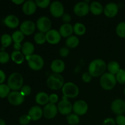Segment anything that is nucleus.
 I'll use <instances>...</instances> for the list:
<instances>
[{
	"instance_id": "nucleus-47",
	"label": "nucleus",
	"mask_w": 125,
	"mask_h": 125,
	"mask_svg": "<svg viewBox=\"0 0 125 125\" xmlns=\"http://www.w3.org/2000/svg\"><path fill=\"white\" fill-rule=\"evenodd\" d=\"M6 79V74L2 70H0V84H2Z\"/></svg>"
},
{
	"instance_id": "nucleus-18",
	"label": "nucleus",
	"mask_w": 125,
	"mask_h": 125,
	"mask_svg": "<svg viewBox=\"0 0 125 125\" xmlns=\"http://www.w3.org/2000/svg\"><path fill=\"white\" fill-rule=\"evenodd\" d=\"M37 5L35 1L29 0L25 1L22 6V10L26 15H31L34 14L37 9Z\"/></svg>"
},
{
	"instance_id": "nucleus-28",
	"label": "nucleus",
	"mask_w": 125,
	"mask_h": 125,
	"mask_svg": "<svg viewBox=\"0 0 125 125\" xmlns=\"http://www.w3.org/2000/svg\"><path fill=\"white\" fill-rule=\"evenodd\" d=\"M109 73L112 74H117V73L120 70V67L119 63L116 61H111L109 62L107 66Z\"/></svg>"
},
{
	"instance_id": "nucleus-30",
	"label": "nucleus",
	"mask_w": 125,
	"mask_h": 125,
	"mask_svg": "<svg viewBox=\"0 0 125 125\" xmlns=\"http://www.w3.org/2000/svg\"><path fill=\"white\" fill-rule=\"evenodd\" d=\"M12 41H13V40H12V36H10L9 34H4L1 35V43L3 47H8L12 44Z\"/></svg>"
},
{
	"instance_id": "nucleus-29",
	"label": "nucleus",
	"mask_w": 125,
	"mask_h": 125,
	"mask_svg": "<svg viewBox=\"0 0 125 125\" xmlns=\"http://www.w3.org/2000/svg\"><path fill=\"white\" fill-rule=\"evenodd\" d=\"M73 32L77 35H83L86 32V28L81 23H76L73 26Z\"/></svg>"
},
{
	"instance_id": "nucleus-36",
	"label": "nucleus",
	"mask_w": 125,
	"mask_h": 125,
	"mask_svg": "<svg viewBox=\"0 0 125 125\" xmlns=\"http://www.w3.org/2000/svg\"><path fill=\"white\" fill-rule=\"evenodd\" d=\"M117 81L121 84H125V70L120 69L115 76Z\"/></svg>"
},
{
	"instance_id": "nucleus-24",
	"label": "nucleus",
	"mask_w": 125,
	"mask_h": 125,
	"mask_svg": "<svg viewBox=\"0 0 125 125\" xmlns=\"http://www.w3.org/2000/svg\"><path fill=\"white\" fill-rule=\"evenodd\" d=\"M34 51V46L31 42H26L22 45L21 52L24 56H29L33 54Z\"/></svg>"
},
{
	"instance_id": "nucleus-41",
	"label": "nucleus",
	"mask_w": 125,
	"mask_h": 125,
	"mask_svg": "<svg viewBox=\"0 0 125 125\" xmlns=\"http://www.w3.org/2000/svg\"><path fill=\"white\" fill-rule=\"evenodd\" d=\"M92 76L89 73V72L84 73H83V76H82V79H83V81L84 83H90L92 81Z\"/></svg>"
},
{
	"instance_id": "nucleus-45",
	"label": "nucleus",
	"mask_w": 125,
	"mask_h": 125,
	"mask_svg": "<svg viewBox=\"0 0 125 125\" xmlns=\"http://www.w3.org/2000/svg\"><path fill=\"white\" fill-rule=\"evenodd\" d=\"M115 120L112 118H106L104 120L103 125H115Z\"/></svg>"
},
{
	"instance_id": "nucleus-6",
	"label": "nucleus",
	"mask_w": 125,
	"mask_h": 125,
	"mask_svg": "<svg viewBox=\"0 0 125 125\" xmlns=\"http://www.w3.org/2000/svg\"><path fill=\"white\" fill-rule=\"evenodd\" d=\"M62 91L63 95L66 98H76L79 95V88L78 85L72 82L64 84L62 88Z\"/></svg>"
},
{
	"instance_id": "nucleus-15",
	"label": "nucleus",
	"mask_w": 125,
	"mask_h": 125,
	"mask_svg": "<svg viewBox=\"0 0 125 125\" xmlns=\"http://www.w3.org/2000/svg\"><path fill=\"white\" fill-rule=\"evenodd\" d=\"M111 110L115 114L122 115L125 112V103L121 99L115 100L111 104Z\"/></svg>"
},
{
	"instance_id": "nucleus-53",
	"label": "nucleus",
	"mask_w": 125,
	"mask_h": 125,
	"mask_svg": "<svg viewBox=\"0 0 125 125\" xmlns=\"http://www.w3.org/2000/svg\"></svg>"
},
{
	"instance_id": "nucleus-22",
	"label": "nucleus",
	"mask_w": 125,
	"mask_h": 125,
	"mask_svg": "<svg viewBox=\"0 0 125 125\" xmlns=\"http://www.w3.org/2000/svg\"><path fill=\"white\" fill-rule=\"evenodd\" d=\"M5 25L10 28H16L19 25L20 21L18 17L14 15H9L4 18Z\"/></svg>"
},
{
	"instance_id": "nucleus-31",
	"label": "nucleus",
	"mask_w": 125,
	"mask_h": 125,
	"mask_svg": "<svg viewBox=\"0 0 125 125\" xmlns=\"http://www.w3.org/2000/svg\"><path fill=\"white\" fill-rule=\"evenodd\" d=\"M34 39L35 42L37 44H39V45H42V44L45 43L46 42V34L41 32H39L36 33L34 35Z\"/></svg>"
},
{
	"instance_id": "nucleus-7",
	"label": "nucleus",
	"mask_w": 125,
	"mask_h": 125,
	"mask_svg": "<svg viewBox=\"0 0 125 125\" xmlns=\"http://www.w3.org/2000/svg\"><path fill=\"white\" fill-rule=\"evenodd\" d=\"M51 26H52V23H51V20L47 17H41L37 21V28L39 29V31L44 34H46L49 31L51 30Z\"/></svg>"
},
{
	"instance_id": "nucleus-20",
	"label": "nucleus",
	"mask_w": 125,
	"mask_h": 125,
	"mask_svg": "<svg viewBox=\"0 0 125 125\" xmlns=\"http://www.w3.org/2000/svg\"><path fill=\"white\" fill-rule=\"evenodd\" d=\"M65 68L64 62L61 59L54 60L51 64V69L54 73H59L63 72Z\"/></svg>"
},
{
	"instance_id": "nucleus-43",
	"label": "nucleus",
	"mask_w": 125,
	"mask_h": 125,
	"mask_svg": "<svg viewBox=\"0 0 125 125\" xmlns=\"http://www.w3.org/2000/svg\"><path fill=\"white\" fill-rule=\"evenodd\" d=\"M70 50L67 47H62L59 50V54L61 55V57H65L69 54Z\"/></svg>"
},
{
	"instance_id": "nucleus-16",
	"label": "nucleus",
	"mask_w": 125,
	"mask_h": 125,
	"mask_svg": "<svg viewBox=\"0 0 125 125\" xmlns=\"http://www.w3.org/2000/svg\"><path fill=\"white\" fill-rule=\"evenodd\" d=\"M46 42L50 44L56 45L59 43L61 40V35L59 32L56 29H51L46 33Z\"/></svg>"
},
{
	"instance_id": "nucleus-5",
	"label": "nucleus",
	"mask_w": 125,
	"mask_h": 125,
	"mask_svg": "<svg viewBox=\"0 0 125 125\" xmlns=\"http://www.w3.org/2000/svg\"><path fill=\"white\" fill-rule=\"evenodd\" d=\"M25 59L28 61V63L30 68L34 71L40 70L44 66V60L42 57L38 54L26 56Z\"/></svg>"
},
{
	"instance_id": "nucleus-39",
	"label": "nucleus",
	"mask_w": 125,
	"mask_h": 125,
	"mask_svg": "<svg viewBox=\"0 0 125 125\" xmlns=\"http://www.w3.org/2000/svg\"><path fill=\"white\" fill-rule=\"evenodd\" d=\"M35 4H36L37 6L39 7L40 8L45 9L48 7L50 4V0H42V1H40V0H37L35 1Z\"/></svg>"
},
{
	"instance_id": "nucleus-1",
	"label": "nucleus",
	"mask_w": 125,
	"mask_h": 125,
	"mask_svg": "<svg viewBox=\"0 0 125 125\" xmlns=\"http://www.w3.org/2000/svg\"><path fill=\"white\" fill-rule=\"evenodd\" d=\"M107 65L103 60L96 59L90 63L89 65V73L92 77H98L102 76L106 71Z\"/></svg>"
},
{
	"instance_id": "nucleus-35",
	"label": "nucleus",
	"mask_w": 125,
	"mask_h": 125,
	"mask_svg": "<svg viewBox=\"0 0 125 125\" xmlns=\"http://www.w3.org/2000/svg\"><path fill=\"white\" fill-rule=\"evenodd\" d=\"M116 33L121 38H125V22L118 23L116 28Z\"/></svg>"
},
{
	"instance_id": "nucleus-44",
	"label": "nucleus",
	"mask_w": 125,
	"mask_h": 125,
	"mask_svg": "<svg viewBox=\"0 0 125 125\" xmlns=\"http://www.w3.org/2000/svg\"><path fill=\"white\" fill-rule=\"evenodd\" d=\"M59 100V97L56 94H51L49 96V102L50 103L56 104Z\"/></svg>"
},
{
	"instance_id": "nucleus-9",
	"label": "nucleus",
	"mask_w": 125,
	"mask_h": 125,
	"mask_svg": "<svg viewBox=\"0 0 125 125\" xmlns=\"http://www.w3.org/2000/svg\"><path fill=\"white\" fill-rule=\"evenodd\" d=\"M50 11L54 17L59 18L64 14V7L59 1H54L50 4Z\"/></svg>"
},
{
	"instance_id": "nucleus-50",
	"label": "nucleus",
	"mask_w": 125,
	"mask_h": 125,
	"mask_svg": "<svg viewBox=\"0 0 125 125\" xmlns=\"http://www.w3.org/2000/svg\"><path fill=\"white\" fill-rule=\"evenodd\" d=\"M0 125H6V122L1 118H0Z\"/></svg>"
},
{
	"instance_id": "nucleus-14",
	"label": "nucleus",
	"mask_w": 125,
	"mask_h": 125,
	"mask_svg": "<svg viewBox=\"0 0 125 125\" xmlns=\"http://www.w3.org/2000/svg\"><path fill=\"white\" fill-rule=\"evenodd\" d=\"M36 24L30 20H26L21 23L20 27V31L24 35H31L35 31Z\"/></svg>"
},
{
	"instance_id": "nucleus-13",
	"label": "nucleus",
	"mask_w": 125,
	"mask_h": 125,
	"mask_svg": "<svg viewBox=\"0 0 125 125\" xmlns=\"http://www.w3.org/2000/svg\"><path fill=\"white\" fill-rule=\"evenodd\" d=\"M8 101L11 104L14 106H19L24 101V96L20 93V92H11L7 96Z\"/></svg>"
},
{
	"instance_id": "nucleus-32",
	"label": "nucleus",
	"mask_w": 125,
	"mask_h": 125,
	"mask_svg": "<svg viewBox=\"0 0 125 125\" xmlns=\"http://www.w3.org/2000/svg\"><path fill=\"white\" fill-rule=\"evenodd\" d=\"M67 122L70 125H76L80 122V119L78 115L75 114H70L67 116Z\"/></svg>"
},
{
	"instance_id": "nucleus-52",
	"label": "nucleus",
	"mask_w": 125,
	"mask_h": 125,
	"mask_svg": "<svg viewBox=\"0 0 125 125\" xmlns=\"http://www.w3.org/2000/svg\"><path fill=\"white\" fill-rule=\"evenodd\" d=\"M124 94H125V89H124Z\"/></svg>"
},
{
	"instance_id": "nucleus-48",
	"label": "nucleus",
	"mask_w": 125,
	"mask_h": 125,
	"mask_svg": "<svg viewBox=\"0 0 125 125\" xmlns=\"http://www.w3.org/2000/svg\"><path fill=\"white\" fill-rule=\"evenodd\" d=\"M22 45L20 43H15L13 45V48L15 50V51H20V50H21Z\"/></svg>"
},
{
	"instance_id": "nucleus-27",
	"label": "nucleus",
	"mask_w": 125,
	"mask_h": 125,
	"mask_svg": "<svg viewBox=\"0 0 125 125\" xmlns=\"http://www.w3.org/2000/svg\"><path fill=\"white\" fill-rule=\"evenodd\" d=\"M79 40L78 37L76 35H71L66 39L65 44L67 48H74L77 47L79 45Z\"/></svg>"
},
{
	"instance_id": "nucleus-49",
	"label": "nucleus",
	"mask_w": 125,
	"mask_h": 125,
	"mask_svg": "<svg viewBox=\"0 0 125 125\" xmlns=\"http://www.w3.org/2000/svg\"><path fill=\"white\" fill-rule=\"evenodd\" d=\"M12 2H13V3L16 4L20 5V4H21L24 3L25 1H24V0H13V1H12Z\"/></svg>"
},
{
	"instance_id": "nucleus-12",
	"label": "nucleus",
	"mask_w": 125,
	"mask_h": 125,
	"mask_svg": "<svg viewBox=\"0 0 125 125\" xmlns=\"http://www.w3.org/2000/svg\"><path fill=\"white\" fill-rule=\"evenodd\" d=\"M88 108L87 103L83 100H78L73 105V111L78 116L85 114L87 112Z\"/></svg>"
},
{
	"instance_id": "nucleus-26",
	"label": "nucleus",
	"mask_w": 125,
	"mask_h": 125,
	"mask_svg": "<svg viewBox=\"0 0 125 125\" xmlns=\"http://www.w3.org/2000/svg\"><path fill=\"white\" fill-rule=\"evenodd\" d=\"M11 59L17 64H21L24 62L25 57L20 51H14L11 54Z\"/></svg>"
},
{
	"instance_id": "nucleus-38",
	"label": "nucleus",
	"mask_w": 125,
	"mask_h": 125,
	"mask_svg": "<svg viewBox=\"0 0 125 125\" xmlns=\"http://www.w3.org/2000/svg\"><path fill=\"white\" fill-rule=\"evenodd\" d=\"M31 121L30 117L28 115H23L19 118V123L21 125H28Z\"/></svg>"
},
{
	"instance_id": "nucleus-21",
	"label": "nucleus",
	"mask_w": 125,
	"mask_h": 125,
	"mask_svg": "<svg viewBox=\"0 0 125 125\" xmlns=\"http://www.w3.org/2000/svg\"><path fill=\"white\" fill-rule=\"evenodd\" d=\"M59 32L61 37L68 38L72 35L73 32V27L70 23H64L60 27Z\"/></svg>"
},
{
	"instance_id": "nucleus-51",
	"label": "nucleus",
	"mask_w": 125,
	"mask_h": 125,
	"mask_svg": "<svg viewBox=\"0 0 125 125\" xmlns=\"http://www.w3.org/2000/svg\"><path fill=\"white\" fill-rule=\"evenodd\" d=\"M5 50V48L4 47H3V46H2V47H1V51H4V50Z\"/></svg>"
},
{
	"instance_id": "nucleus-34",
	"label": "nucleus",
	"mask_w": 125,
	"mask_h": 125,
	"mask_svg": "<svg viewBox=\"0 0 125 125\" xmlns=\"http://www.w3.org/2000/svg\"><path fill=\"white\" fill-rule=\"evenodd\" d=\"M12 38L15 43H21L24 38V35L20 31H16L12 34Z\"/></svg>"
},
{
	"instance_id": "nucleus-3",
	"label": "nucleus",
	"mask_w": 125,
	"mask_h": 125,
	"mask_svg": "<svg viewBox=\"0 0 125 125\" xmlns=\"http://www.w3.org/2000/svg\"><path fill=\"white\" fill-rule=\"evenodd\" d=\"M23 84V78L20 73L14 72L9 76L7 80V85L13 91L21 89Z\"/></svg>"
},
{
	"instance_id": "nucleus-40",
	"label": "nucleus",
	"mask_w": 125,
	"mask_h": 125,
	"mask_svg": "<svg viewBox=\"0 0 125 125\" xmlns=\"http://www.w3.org/2000/svg\"><path fill=\"white\" fill-rule=\"evenodd\" d=\"M20 93L23 95L24 96H28L31 93V88L30 86L28 85H23L20 89Z\"/></svg>"
},
{
	"instance_id": "nucleus-25",
	"label": "nucleus",
	"mask_w": 125,
	"mask_h": 125,
	"mask_svg": "<svg viewBox=\"0 0 125 125\" xmlns=\"http://www.w3.org/2000/svg\"><path fill=\"white\" fill-rule=\"evenodd\" d=\"M49 96L46 93L44 92H39L35 96V101L40 105H46L49 102Z\"/></svg>"
},
{
	"instance_id": "nucleus-11",
	"label": "nucleus",
	"mask_w": 125,
	"mask_h": 125,
	"mask_svg": "<svg viewBox=\"0 0 125 125\" xmlns=\"http://www.w3.org/2000/svg\"><path fill=\"white\" fill-rule=\"evenodd\" d=\"M74 13L79 17H84L87 15L90 11L89 4L85 1H82L76 3L73 9Z\"/></svg>"
},
{
	"instance_id": "nucleus-19",
	"label": "nucleus",
	"mask_w": 125,
	"mask_h": 125,
	"mask_svg": "<svg viewBox=\"0 0 125 125\" xmlns=\"http://www.w3.org/2000/svg\"><path fill=\"white\" fill-rule=\"evenodd\" d=\"M28 115L30 117L31 120L37 121L43 115V109L38 106H33L29 109Z\"/></svg>"
},
{
	"instance_id": "nucleus-23",
	"label": "nucleus",
	"mask_w": 125,
	"mask_h": 125,
	"mask_svg": "<svg viewBox=\"0 0 125 125\" xmlns=\"http://www.w3.org/2000/svg\"><path fill=\"white\" fill-rule=\"evenodd\" d=\"M89 7H90V11L94 15H100L104 11L103 5L97 1H94L92 2Z\"/></svg>"
},
{
	"instance_id": "nucleus-10",
	"label": "nucleus",
	"mask_w": 125,
	"mask_h": 125,
	"mask_svg": "<svg viewBox=\"0 0 125 125\" xmlns=\"http://www.w3.org/2000/svg\"><path fill=\"white\" fill-rule=\"evenodd\" d=\"M58 109L57 106L55 104L49 103L44 107L43 109V114L45 118L47 119H52L54 118L57 114Z\"/></svg>"
},
{
	"instance_id": "nucleus-4",
	"label": "nucleus",
	"mask_w": 125,
	"mask_h": 125,
	"mask_svg": "<svg viewBox=\"0 0 125 125\" xmlns=\"http://www.w3.org/2000/svg\"><path fill=\"white\" fill-rule=\"evenodd\" d=\"M101 87L106 90L113 89L117 84V79L114 74L110 73H104L101 76L100 80Z\"/></svg>"
},
{
	"instance_id": "nucleus-33",
	"label": "nucleus",
	"mask_w": 125,
	"mask_h": 125,
	"mask_svg": "<svg viewBox=\"0 0 125 125\" xmlns=\"http://www.w3.org/2000/svg\"><path fill=\"white\" fill-rule=\"evenodd\" d=\"M10 93V89L6 84H0V98H4L9 96Z\"/></svg>"
},
{
	"instance_id": "nucleus-37",
	"label": "nucleus",
	"mask_w": 125,
	"mask_h": 125,
	"mask_svg": "<svg viewBox=\"0 0 125 125\" xmlns=\"http://www.w3.org/2000/svg\"><path fill=\"white\" fill-rule=\"evenodd\" d=\"M10 59L9 54L6 51H1L0 52V63H6L9 62Z\"/></svg>"
},
{
	"instance_id": "nucleus-46",
	"label": "nucleus",
	"mask_w": 125,
	"mask_h": 125,
	"mask_svg": "<svg viewBox=\"0 0 125 125\" xmlns=\"http://www.w3.org/2000/svg\"><path fill=\"white\" fill-rule=\"evenodd\" d=\"M62 19L65 23H69V22H70L71 20H72V17L69 13H64L62 15Z\"/></svg>"
},
{
	"instance_id": "nucleus-42",
	"label": "nucleus",
	"mask_w": 125,
	"mask_h": 125,
	"mask_svg": "<svg viewBox=\"0 0 125 125\" xmlns=\"http://www.w3.org/2000/svg\"><path fill=\"white\" fill-rule=\"evenodd\" d=\"M115 123L117 125H125V116L123 115H117L115 118Z\"/></svg>"
},
{
	"instance_id": "nucleus-8",
	"label": "nucleus",
	"mask_w": 125,
	"mask_h": 125,
	"mask_svg": "<svg viewBox=\"0 0 125 125\" xmlns=\"http://www.w3.org/2000/svg\"><path fill=\"white\" fill-rule=\"evenodd\" d=\"M58 111L62 115H68L72 113L73 111V105L70 101L67 100V98L60 101L57 105Z\"/></svg>"
},
{
	"instance_id": "nucleus-17",
	"label": "nucleus",
	"mask_w": 125,
	"mask_h": 125,
	"mask_svg": "<svg viewBox=\"0 0 125 125\" xmlns=\"http://www.w3.org/2000/svg\"><path fill=\"white\" fill-rule=\"evenodd\" d=\"M104 13L108 18H113L115 17L118 12V7L114 2H109L105 6L104 8Z\"/></svg>"
},
{
	"instance_id": "nucleus-2",
	"label": "nucleus",
	"mask_w": 125,
	"mask_h": 125,
	"mask_svg": "<svg viewBox=\"0 0 125 125\" xmlns=\"http://www.w3.org/2000/svg\"><path fill=\"white\" fill-rule=\"evenodd\" d=\"M46 84L51 90H59L64 85V79L61 74L54 73L48 78Z\"/></svg>"
}]
</instances>
